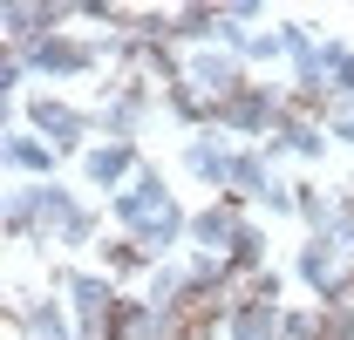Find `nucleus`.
I'll list each match as a JSON object with an SVG mask.
<instances>
[{
  "instance_id": "423d86ee",
  "label": "nucleus",
  "mask_w": 354,
  "mask_h": 340,
  "mask_svg": "<svg viewBox=\"0 0 354 340\" xmlns=\"http://www.w3.org/2000/svg\"><path fill=\"white\" fill-rule=\"evenodd\" d=\"M279 313H286V306H252V299H239V306L225 313V340H286Z\"/></svg>"
},
{
  "instance_id": "7ed1b4c3",
  "label": "nucleus",
  "mask_w": 354,
  "mask_h": 340,
  "mask_svg": "<svg viewBox=\"0 0 354 340\" xmlns=\"http://www.w3.org/2000/svg\"><path fill=\"white\" fill-rule=\"evenodd\" d=\"M28 123L41 129V143H55V150H82L88 129H95L82 109H75V102H62V95H35V102H28Z\"/></svg>"
},
{
  "instance_id": "39448f33",
  "label": "nucleus",
  "mask_w": 354,
  "mask_h": 340,
  "mask_svg": "<svg viewBox=\"0 0 354 340\" xmlns=\"http://www.w3.org/2000/svg\"><path fill=\"white\" fill-rule=\"evenodd\" d=\"M0 157H7V170H21L28 184H55V143H41V136H21V129H7V143H0Z\"/></svg>"
},
{
  "instance_id": "f257e3e1",
  "label": "nucleus",
  "mask_w": 354,
  "mask_h": 340,
  "mask_svg": "<svg viewBox=\"0 0 354 340\" xmlns=\"http://www.w3.org/2000/svg\"><path fill=\"white\" fill-rule=\"evenodd\" d=\"M184 82L198 88L212 109H225V102L252 82V75H245V62H239L232 48H191V55H184Z\"/></svg>"
},
{
  "instance_id": "f03ea898",
  "label": "nucleus",
  "mask_w": 354,
  "mask_h": 340,
  "mask_svg": "<svg viewBox=\"0 0 354 340\" xmlns=\"http://www.w3.org/2000/svg\"><path fill=\"white\" fill-rule=\"evenodd\" d=\"M177 157H184V177H198V184H212V191H232V157H239V150H232V136H225V129H198V136H184V150H177Z\"/></svg>"
},
{
  "instance_id": "0eeeda50",
  "label": "nucleus",
  "mask_w": 354,
  "mask_h": 340,
  "mask_svg": "<svg viewBox=\"0 0 354 340\" xmlns=\"http://www.w3.org/2000/svg\"><path fill=\"white\" fill-rule=\"evenodd\" d=\"M157 265H164V258H150L130 232H109V238H102V272H109V279H136V272H157Z\"/></svg>"
},
{
  "instance_id": "20e7f679",
  "label": "nucleus",
  "mask_w": 354,
  "mask_h": 340,
  "mask_svg": "<svg viewBox=\"0 0 354 340\" xmlns=\"http://www.w3.org/2000/svg\"><path fill=\"white\" fill-rule=\"evenodd\" d=\"M82 177L95 191H116V198H123L136 177H143V157H136V143H95L82 157Z\"/></svg>"
}]
</instances>
